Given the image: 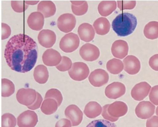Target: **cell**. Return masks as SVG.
I'll use <instances>...</instances> for the list:
<instances>
[{
  "label": "cell",
  "mask_w": 158,
  "mask_h": 127,
  "mask_svg": "<svg viewBox=\"0 0 158 127\" xmlns=\"http://www.w3.org/2000/svg\"><path fill=\"white\" fill-rule=\"evenodd\" d=\"M36 43L28 36L23 34L14 35L6 46L4 56L11 69L25 73L34 67L38 58Z\"/></svg>",
  "instance_id": "1"
},
{
  "label": "cell",
  "mask_w": 158,
  "mask_h": 127,
  "mask_svg": "<svg viewBox=\"0 0 158 127\" xmlns=\"http://www.w3.org/2000/svg\"><path fill=\"white\" fill-rule=\"evenodd\" d=\"M137 24L136 17L129 13L118 15L114 20L112 27L118 35L120 37L127 36L133 33Z\"/></svg>",
  "instance_id": "2"
},
{
  "label": "cell",
  "mask_w": 158,
  "mask_h": 127,
  "mask_svg": "<svg viewBox=\"0 0 158 127\" xmlns=\"http://www.w3.org/2000/svg\"><path fill=\"white\" fill-rule=\"evenodd\" d=\"M70 77L73 80L81 81L88 77L89 70L87 65L82 62H77L73 63L71 69L68 72Z\"/></svg>",
  "instance_id": "3"
},
{
  "label": "cell",
  "mask_w": 158,
  "mask_h": 127,
  "mask_svg": "<svg viewBox=\"0 0 158 127\" xmlns=\"http://www.w3.org/2000/svg\"><path fill=\"white\" fill-rule=\"evenodd\" d=\"M80 43V39L78 36L71 33L65 35L61 39L60 43V47L65 53H71L78 48Z\"/></svg>",
  "instance_id": "4"
},
{
  "label": "cell",
  "mask_w": 158,
  "mask_h": 127,
  "mask_svg": "<svg viewBox=\"0 0 158 127\" xmlns=\"http://www.w3.org/2000/svg\"><path fill=\"white\" fill-rule=\"evenodd\" d=\"M36 98L37 92L31 89H20L16 94V98L18 102L27 107L32 105Z\"/></svg>",
  "instance_id": "5"
},
{
  "label": "cell",
  "mask_w": 158,
  "mask_h": 127,
  "mask_svg": "<svg viewBox=\"0 0 158 127\" xmlns=\"http://www.w3.org/2000/svg\"><path fill=\"white\" fill-rule=\"evenodd\" d=\"M76 24L75 17L70 14H65L61 15L57 21V26L59 30L65 33L72 31Z\"/></svg>",
  "instance_id": "6"
},
{
  "label": "cell",
  "mask_w": 158,
  "mask_h": 127,
  "mask_svg": "<svg viewBox=\"0 0 158 127\" xmlns=\"http://www.w3.org/2000/svg\"><path fill=\"white\" fill-rule=\"evenodd\" d=\"M88 79L90 84L93 86L99 87L108 83L109 76L105 70L98 69L91 73Z\"/></svg>",
  "instance_id": "7"
},
{
  "label": "cell",
  "mask_w": 158,
  "mask_h": 127,
  "mask_svg": "<svg viewBox=\"0 0 158 127\" xmlns=\"http://www.w3.org/2000/svg\"><path fill=\"white\" fill-rule=\"evenodd\" d=\"M38 122L37 114L30 110L23 112L17 118V125L19 127H35Z\"/></svg>",
  "instance_id": "8"
},
{
  "label": "cell",
  "mask_w": 158,
  "mask_h": 127,
  "mask_svg": "<svg viewBox=\"0 0 158 127\" xmlns=\"http://www.w3.org/2000/svg\"><path fill=\"white\" fill-rule=\"evenodd\" d=\"M79 53L84 60L89 62L96 60L100 54L99 49L96 46L89 43L84 45L81 48Z\"/></svg>",
  "instance_id": "9"
},
{
  "label": "cell",
  "mask_w": 158,
  "mask_h": 127,
  "mask_svg": "<svg viewBox=\"0 0 158 127\" xmlns=\"http://www.w3.org/2000/svg\"><path fill=\"white\" fill-rule=\"evenodd\" d=\"M155 106L149 101L140 102L135 109V113L139 118L146 119L151 117L155 113Z\"/></svg>",
  "instance_id": "10"
},
{
  "label": "cell",
  "mask_w": 158,
  "mask_h": 127,
  "mask_svg": "<svg viewBox=\"0 0 158 127\" xmlns=\"http://www.w3.org/2000/svg\"><path fill=\"white\" fill-rule=\"evenodd\" d=\"M126 92V88L123 84L119 82H114L105 88V93L108 98L116 99L124 95Z\"/></svg>",
  "instance_id": "11"
},
{
  "label": "cell",
  "mask_w": 158,
  "mask_h": 127,
  "mask_svg": "<svg viewBox=\"0 0 158 127\" xmlns=\"http://www.w3.org/2000/svg\"><path fill=\"white\" fill-rule=\"evenodd\" d=\"M66 117L71 121L73 126H77L81 122L83 114L76 105H71L67 107L65 111Z\"/></svg>",
  "instance_id": "12"
},
{
  "label": "cell",
  "mask_w": 158,
  "mask_h": 127,
  "mask_svg": "<svg viewBox=\"0 0 158 127\" xmlns=\"http://www.w3.org/2000/svg\"><path fill=\"white\" fill-rule=\"evenodd\" d=\"M44 64L48 66H56L60 64L62 59L60 53L52 49L47 50L42 57Z\"/></svg>",
  "instance_id": "13"
},
{
  "label": "cell",
  "mask_w": 158,
  "mask_h": 127,
  "mask_svg": "<svg viewBox=\"0 0 158 127\" xmlns=\"http://www.w3.org/2000/svg\"><path fill=\"white\" fill-rule=\"evenodd\" d=\"M151 88L150 85L146 82L137 84L131 90V97L136 101H142L148 96Z\"/></svg>",
  "instance_id": "14"
},
{
  "label": "cell",
  "mask_w": 158,
  "mask_h": 127,
  "mask_svg": "<svg viewBox=\"0 0 158 127\" xmlns=\"http://www.w3.org/2000/svg\"><path fill=\"white\" fill-rule=\"evenodd\" d=\"M39 43L46 48L52 47L55 43L56 36L55 33L49 30H43L40 31L38 35Z\"/></svg>",
  "instance_id": "15"
},
{
  "label": "cell",
  "mask_w": 158,
  "mask_h": 127,
  "mask_svg": "<svg viewBox=\"0 0 158 127\" xmlns=\"http://www.w3.org/2000/svg\"><path fill=\"white\" fill-rule=\"evenodd\" d=\"M124 70L128 74L134 75L137 74L141 69L140 62L136 56L130 55L123 60Z\"/></svg>",
  "instance_id": "16"
},
{
  "label": "cell",
  "mask_w": 158,
  "mask_h": 127,
  "mask_svg": "<svg viewBox=\"0 0 158 127\" xmlns=\"http://www.w3.org/2000/svg\"><path fill=\"white\" fill-rule=\"evenodd\" d=\"M128 108L127 104L121 101H116L109 104L108 111L112 117L119 118L125 115L127 113Z\"/></svg>",
  "instance_id": "17"
},
{
  "label": "cell",
  "mask_w": 158,
  "mask_h": 127,
  "mask_svg": "<svg viewBox=\"0 0 158 127\" xmlns=\"http://www.w3.org/2000/svg\"><path fill=\"white\" fill-rule=\"evenodd\" d=\"M129 46L125 41L119 40L115 41L112 45L111 51L113 55L115 58L123 59L127 56L128 53Z\"/></svg>",
  "instance_id": "18"
},
{
  "label": "cell",
  "mask_w": 158,
  "mask_h": 127,
  "mask_svg": "<svg viewBox=\"0 0 158 127\" xmlns=\"http://www.w3.org/2000/svg\"><path fill=\"white\" fill-rule=\"evenodd\" d=\"M27 23L31 29L35 31H40L42 29L44 24V16L40 12H33L29 16Z\"/></svg>",
  "instance_id": "19"
},
{
  "label": "cell",
  "mask_w": 158,
  "mask_h": 127,
  "mask_svg": "<svg viewBox=\"0 0 158 127\" xmlns=\"http://www.w3.org/2000/svg\"><path fill=\"white\" fill-rule=\"evenodd\" d=\"M78 33L81 40L86 42L93 40L95 35L92 26L88 23H84L78 27Z\"/></svg>",
  "instance_id": "20"
},
{
  "label": "cell",
  "mask_w": 158,
  "mask_h": 127,
  "mask_svg": "<svg viewBox=\"0 0 158 127\" xmlns=\"http://www.w3.org/2000/svg\"><path fill=\"white\" fill-rule=\"evenodd\" d=\"M37 11L40 12L45 18L53 16L55 14L56 8L55 4L51 1H42L37 6Z\"/></svg>",
  "instance_id": "21"
},
{
  "label": "cell",
  "mask_w": 158,
  "mask_h": 127,
  "mask_svg": "<svg viewBox=\"0 0 158 127\" xmlns=\"http://www.w3.org/2000/svg\"><path fill=\"white\" fill-rule=\"evenodd\" d=\"M93 26L97 34L100 35L107 34L110 29V24L106 18L100 17L95 21Z\"/></svg>",
  "instance_id": "22"
},
{
  "label": "cell",
  "mask_w": 158,
  "mask_h": 127,
  "mask_svg": "<svg viewBox=\"0 0 158 127\" xmlns=\"http://www.w3.org/2000/svg\"><path fill=\"white\" fill-rule=\"evenodd\" d=\"M117 7V2L115 1H103L99 4L98 9L101 16L106 17L111 14Z\"/></svg>",
  "instance_id": "23"
},
{
  "label": "cell",
  "mask_w": 158,
  "mask_h": 127,
  "mask_svg": "<svg viewBox=\"0 0 158 127\" xmlns=\"http://www.w3.org/2000/svg\"><path fill=\"white\" fill-rule=\"evenodd\" d=\"M102 110L101 105L95 101H90L86 105L84 113L88 117L95 118L100 115Z\"/></svg>",
  "instance_id": "24"
},
{
  "label": "cell",
  "mask_w": 158,
  "mask_h": 127,
  "mask_svg": "<svg viewBox=\"0 0 158 127\" xmlns=\"http://www.w3.org/2000/svg\"><path fill=\"white\" fill-rule=\"evenodd\" d=\"M34 77L35 81L40 84H44L48 81L49 73L46 67L39 65L35 69Z\"/></svg>",
  "instance_id": "25"
},
{
  "label": "cell",
  "mask_w": 158,
  "mask_h": 127,
  "mask_svg": "<svg viewBox=\"0 0 158 127\" xmlns=\"http://www.w3.org/2000/svg\"><path fill=\"white\" fill-rule=\"evenodd\" d=\"M59 107L57 101L52 98L45 99L41 107V111L46 115H50L55 113Z\"/></svg>",
  "instance_id": "26"
},
{
  "label": "cell",
  "mask_w": 158,
  "mask_h": 127,
  "mask_svg": "<svg viewBox=\"0 0 158 127\" xmlns=\"http://www.w3.org/2000/svg\"><path fill=\"white\" fill-rule=\"evenodd\" d=\"M143 33L147 38L154 40L158 38V22L152 21L145 26Z\"/></svg>",
  "instance_id": "27"
},
{
  "label": "cell",
  "mask_w": 158,
  "mask_h": 127,
  "mask_svg": "<svg viewBox=\"0 0 158 127\" xmlns=\"http://www.w3.org/2000/svg\"><path fill=\"white\" fill-rule=\"evenodd\" d=\"M106 68L108 71L111 73L117 75L123 71L124 65L121 60L114 58L108 61Z\"/></svg>",
  "instance_id": "28"
},
{
  "label": "cell",
  "mask_w": 158,
  "mask_h": 127,
  "mask_svg": "<svg viewBox=\"0 0 158 127\" xmlns=\"http://www.w3.org/2000/svg\"><path fill=\"white\" fill-rule=\"evenodd\" d=\"M15 86L11 81L6 78L2 79V96L8 97L15 93Z\"/></svg>",
  "instance_id": "29"
},
{
  "label": "cell",
  "mask_w": 158,
  "mask_h": 127,
  "mask_svg": "<svg viewBox=\"0 0 158 127\" xmlns=\"http://www.w3.org/2000/svg\"><path fill=\"white\" fill-rule=\"evenodd\" d=\"M52 98L55 100L57 102L59 107L61 105L63 97L61 92L55 89H52L47 91L45 94L44 99Z\"/></svg>",
  "instance_id": "30"
},
{
  "label": "cell",
  "mask_w": 158,
  "mask_h": 127,
  "mask_svg": "<svg viewBox=\"0 0 158 127\" xmlns=\"http://www.w3.org/2000/svg\"><path fill=\"white\" fill-rule=\"evenodd\" d=\"M16 119L15 116L10 113H6L2 116V127H15Z\"/></svg>",
  "instance_id": "31"
},
{
  "label": "cell",
  "mask_w": 158,
  "mask_h": 127,
  "mask_svg": "<svg viewBox=\"0 0 158 127\" xmlns=\"http://www.w3.org/2000/svg\"><path fill=\"white\" fill-rule=\"evenodd\" d=\"M86 127H117L116 125L109 121L104 119L94 120Z\"/></svg>",
  "instance_id": "32"
},
{
  "label": "cell",
  "mask_w": 158,
  "mask_h": 127,
  "mask_svg": "<svg viewBox=\"0 0 158 127\" xmlns=\"http://www.w3.org/2000/svg\"><path fill=\"white\" fill-rule=\"evenodd\" d=\"M72 66V62L69 57L63 56L60 64L56 66L58 70L61 72H64L71 69Z\"/></svg>",
  "instance_id": "33"
},
{
  "label": "cell",
  "mask_w": 158,
  "mask_h": 127,
  "mask_svg": "<svg viewBox=\"0 0 158 127\" xmlns=\"http://www.w3.org/2000/svg\"><path fill=\"white\" fill-rule=\"evenodd\" d=\"M11 5L13 10L18 13L24 12L28 7V6L25 3V1H12Z\"/></svg>",
  "instance_id": "34"
},
{
  "label": "cell",
  "mask_w": 158,
  "mask_h": 127,
  "mask_svg": "<svg viewBox=\"0 0 158 127\" xmlns=\"http://www.w3.org/2000/svg\"><path fill=\"white\" fill-rule=\"evenodd\" d=\"M71 8L73 13L76 15L81 16L85 14L87 12L88 5L85 1V3L81 6H76L72 5Z\"/></svg>",
  "instance_id": "35"
},
{
  "label": "cell",
  "mask_w": 158,
  "mask_h": 127,
  "mask_svg": "<svg viewBox=\"0 0 158 127\" xmlns=\"http://www.w3.org/2000/svg\"><path fill=\"white\" fill-rule=\"evenodd\" d=\"M118 8L121 11L124 10H131L136 6L135 1H118Z\"/></svg>",
  "instance_id": "36"
},
{
  "label": "cell",
  "mask_w": 158,
  "mask_h": 127,
  "mask_svg": "<svg viewBox=\"0 0 158 127\" xmlns=\"http://www.w3.org/2000/svg\"><path fill=\"white\" fill-rule=\"evenodd\" d=\"M149 97L150 101L155 105H158V85L152 88Z\"/></svg>",
  "instance_id": "37"
},
{
  "label": "cell",
  "mask_w": 158,
  "mask_h": 127,
  "mask_svg": "<svg viewBox=\"0 0 158 127\" xmlns=\"http://www.w3.org/2000/svg\"><path fill=\"white\" fill-rule=\"evenodd\" d=\"M109 104H107L104 105L102 108V115L105 119L107 120L112 122L117 121L118 118H115L110 116L109 114L108 111V108Z\"/></svg>",
  "instance_id": "38"
},
{
  "label": "cell",
  "mask_w": 158,
  "mask_h": 127,
  "mask_svg": "<svg viewBox=\"0 0 158 127\" xmlns=\"http://www.w3.org/2000/svg\"><path fill=\"white\" fill-rule=\"evenodd\" d=\"M2 40H4L9 38L10 36L11 30L10 27L7 24L2 23Z\"/></svg>",
  "instance_id": "39"
},
{
  "label": "cell",
  "mask_w": 158,
  "mask_h": 127,
  "mask_svg": "<svg viewBox=\"0 0 158 127\" xmlns=\"http://www.w3.org/2000/svg\"><path fill=\"white\" fill-rule=\"evenodd\" d=\"M149 65L153 70L158 71V54H155L150 58Z\"/></svg>",
  "instance_id": "40"
},
{
  "label": "cell",
  "mask_w": 158,
  "mask_h": 127,
  "mask_svg": "<svg viewBox=\"0 0 158 127\" xmlns=\"http://www.w3.org/2000/svg\"><path fill=\"white\" fill-rule=\"evenodd\" d=\"M43 99L41 95L37 92V98L35 102L31 105L27 106V108L32 110L39 109L40 106Z\"/></svg>",
  "instance_id": "41"
},
{
  "label": "cell",
  "mask_w": 158,
  "mask_h": 127,
  "mask_svg": "<svg viewBox=\"0 0 158 127\" xmlns=\"http://www.w3.org/2000/svg\"><path fill=\"white\" fill-rule=\"evenodd\" d=\"M146 127H158V116H154L147 120Z\"/></svg>",
  "instance_id": "42"
},
{
  "label": "cell",
  "mask_w": 158,
  "mask_h": 127,
  "mask_svg": "<svg viewBox=\"0 0 158 127\" xmlns=\"http://www.w3.org/2000/svg\"><path fill=\"white\" fill-rule=\"evenodd\" d=\"M72 126L70 120L67 119L63 118L56 123L55 127H72Z\"/></svg>",
  "instance_id": "43"
},
{
  "label": "cell",
  "mask_w": 158,
  "mask_h": 127,
  "mask_svg": "<svg viewBox=\"0 0 158 127\" xmlns=\"http://www.w3.org/2000/svg\"><path fill=\"white\" fill-rule=\"evenodd\" d=\"M85 1H70L72 5L77 6H81L85 3Z\"/></svg>",
  "instance_id": "44"
},
{
  "label": "cell",
  "mask_w": 158,
  "mask_h": 127,
  "mask_svg": "<svg viewBox=\"0 0 158 127\" xmlns=\"http://www.w3.org/2000/svg\"><path fill=\"white\" fill-rule=\"evenodd\" d=\"M39 1H25V3L27 5H34L37 4Z\"/></svg>",
  "instance_id": "45"
},
{
  "label": "cell",
  "mask_w": 158,
  "mask_h": 127,
  "mask_svg": "<svg viewBox=\"0 0 158 127\" xmlns=\"http://www.w3.org/2000/svg\"><path fill=\"white\" fill-rule=\"evenodd\" d=\"M156 114L158 116V106L157 107L156 110Z\"/></svg>",
  "instance_id": "46"
}]
</instances>
